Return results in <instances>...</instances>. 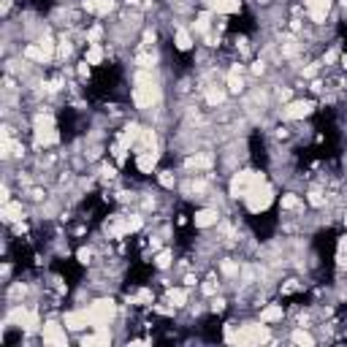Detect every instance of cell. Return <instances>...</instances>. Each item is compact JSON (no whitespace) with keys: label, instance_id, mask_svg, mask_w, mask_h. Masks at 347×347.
<instances>
[{"label":"cell","instance_id":"6da1fadb","mask_svg":"<svg viewBox=\"0 0 347 347\" xmlns=\"http://www.w3.org/2000/svg\"><path fill=\"white\" fill-rule=\"evenodd\" d=\"M160 100V84L149 71H138L133 79V103L138 109H152Z\"/></svg>","mask_w":347,"mask_h":347},{"label":"cell","instance_id":"7a4b0ae2","mask_svg":"<svg viewBox=\"0 0 347 347\" xmlns=\"http://www.w3.org/2000/svg\"><path fill=\"white\" fill-rule=\"evenodd\" d=\"M225 339L233 344H260L269 339V331L266 326H258V323H247V326H228L225 328Z\"/></svg>","mask_w":347,"mask_h":347},{"label":"cell","instance_id":"3957f363","mask_svg":"<svg viewBox=\"0 0 347 347\" xmlns=\"http://www.w3.org/2000/svg\"><path fill=\"white\" fill-rule=\"evenodd\" d=\"M244 201H247V209L252 215H260V212H266L274 203V190L269 182H260L258 187H252V190L244 195Z\"/></svg>","mask_w":347,"mask_h":347},{"label":"cell","instance_id":"277c9868","mask_svg":"<svg viewBox=\"0 0 347 347\" xmlns=\"http://www.w3.org/2000/svg\"><path fill=\"white\" fill-rule=\"evenodd\" d=\"M260 182H266V177L263 174H258V171H239L233 177V182H231V195L233 198H244L252 187H258Z\"/></svg>","mask_w":347,"mask_h":347},{"label":"cell","instance_id":"5b68a950","mask_svg":"<svg viewBox=\"0 0 347 347\" xmlns=\"http://www.w3.org/2000/svg\"><path fill=\"white\" fill-rule=\"evenodd\" d=\"M90 320H92V326H109V323L114 320V315H117V304L112 301V298H100V301H95L90 306Z\"/></svg>","mask_w":347,"mask_h":347},{"label":"cell","instance_id":"8992f818","mask_svg":"<svg viewBox=\"0 0 347 347\" xmlns=\"http://www.w3.org/2000/svg\"><path fill=\"white\" fill-rule=\"evenodd\" d=\"M36 141H38V147H52L60 141V133L54 130V120L49 114L36 120Z\"/></svg>","mask_w":347,"mask_h":347},{"label":"cell","instance_id":"52a82bcc","mask_svg":"<svg viewBox=\"0 0 347 347\" xmlns=\"http://www.w3.org/2000/svg\"><path fill=\"white\" fill-rule=\"evenodd\" d=\"M312 109H315L312 100H293V103L282 109V120H304V117L312 114Z\"/></svg>","mask_w":347,"mask_h":347},{"label":"cell","instance_id":"ba28073f","mask_svg":"<svg viewBox=\"0 0 347 347\" xmlns=\"http://www.w3.org/2000/svg\"><path fill=\"white\" fill-rule=\"evenodd\" d=\"M41 334H44L46 344H54V347H65L68 344V336H65V331H62L60 323H46Z\"/></svg>","mask_w":347,"mask_h":347},{"label":"cell","instance_id":"9c48e42d","mask_svg":"<svg viewBox=\"0 0 347 347\" xmlns=\"http://www.w3.org/2000/svg\"><path fill=\"white\" fill-rule=\"evenodd\" d=\"M87 326H92L90 312H87V309H79V312H68V315H65V328H71V331H84Z\"/></svg>","mask_w":347,"mask_h":347},{"label":"cell","instance_id":"30bf717a","mask_svg":"<svg viewBox=\"0 0 347 347\" xmlns=\"http://www.w3.org/2000/svg\"><path fill=\"white\" fill-rule=\"evenodd\" d=\"M304 6L309 9L312 22H326L328 9H331V0H304Z\"/></svg>","mask_w":347,"mask_h":347},{"label":"cell","instance_id":"8fae6325","mask_svg":"<svg viewBox=\"0 0 347 347\" xmlns=\"http://www.w3.org/2000/svg\"><path fill=\"white\" fill-rule=\"evenodd\" d=\"M136 165H138L141 174H152L155 165H157V152H155V149H144V152H138Z\"/></svg>","mask_w":347,"mask_h":347},{"label":"cell","instance_id":"7c38bea8","mask_svg":"<svg viewBox=\"0 0 347 347\" xmlns=\"http://www.w3.org/2000/svg\"><path fill=\"white\" fill-rule=\"evenodd\" d=\"M138 136H141V128H138L136 122H130L128 128L122 130V136H120V141H117V147H122L125 152H128V147H133V144H136V141H138Z\"/></svg>","mask_w":347,"mask_h":347},{"label":"cell","instance_id":"4fadbf2b","mask_svg":"<svg viewBox=\"0 0 347 347\" xmlns=\"http://www.w3.org/2000/svg\"><path fill=\"white\" fill-rule=\"evenodd\" d=\"M217 209H201V212H195V217H193V223L195 228H212V225H217Z\"/></svg>","mask_w":347,"mask_h":347},{"label":"cell","instance_id":"5bb4252c","mask_svg":"<svg viewBox=\"0 0 347 347\" xmlns=\"http://www.w3.org/2000/svg\"><path fill=\"white\" fill-rule=\"evenodd\" d=\"M209 6L217 14H236L241 9V0H209Z\"/></svg>","mask_w":347,"mask_h":347},{"label":"cell","instance_id":"9a60e30c","mask_svg":"<svg viewBox=\"0 0 347 347\" xmlns=\"http://www.w3.org/2000/svg\"><path fill=\"white\" fill-rule=\"evenodd\" d=\"M6 220V223H19L22 220V203L17 201H9V203H3V215H0Z\"/></svg>","mask_w":347,"mask_h":347},{"label":"cell","instance_id":"2e32d148","mask_svg":"<svg viewBox=\"0 0 347 347\" xmlns=\"http://www.w3.org/2000/svg\"><path fill=\"white\" fill-rule=\"evenodd\" d=\"M84 9L92 14H109L114 9V0H84Z\"/></svg>","mask_w":347,"mask_h":347},{"label":"cell","instance_id":"e0dca14e","mask_svg":"<svg viewBox=\"0 0 347 347\" xmlns=\"http://www.w3.org/2000/svg\"><path fill=\"white\" fill-rule=\"evenodd\" d=\"M228 90L241 92L244 90V79H241V65H233V71L228 74Z\"/></svg>","mask_w":347,"mask_h":347},{"label":"cell","instance_id":"ac0fdd59","mask_svg":"<svg viewBox=\"0 0 347 347\" xmlns=\"http://www.w3.org/2000/svg\"><path fill=\"white\" fill-rule=\"evenodd\" d=\"M282 306L280 304H271V306H266L263 312H260V323H280L282 320Z\"/></svg>","mask_w":347,"mask_h":347},{"label":"cell","instance_id":"d6986e66","mask_svg":"<svg viewBox=\"0 0 347 347\" xmlns=\"http://www.w3.org/2000/svg\"><path fill=\"white\" fill-rule=\"evenodd\" d=\"M138 141H141V147H144V149H155V147H157V136H155L152 128H141Z\"/></svg>","mask_w":347,"mask_h":347},{"label":"cell","instance_id":"ffe728a7","mask_svg":"<svg viewBox=\"0 0 347 347\" xmlns=\"http://www.w3.org/2000/svg\"><path fill=\"white\" fill-rule=\"evenodd\" d=\"M168 304L171 306H185L187 304V290H182V288L168 290Z\"/></svg>","mask_w":347,"mask_h":347},{"label":"cell","instance_id":"44dd1931","mask_svg":"<svg viewBox=\"0 0 347 347\" xmlns=\"http://www.w3.org/2000/svg\"><path fill=\"white\" fill-rule=\"evenodd\" d=\"M174 41H177V49H182V52H187L193 46V38L187 30H177V38H174Z\"/></svg>","mask_w":347,"mask_h":347},{"label":"cell","instance_id":"7402d4cb","mask_svg":"<svg viewBox=\"0 0 347 347\" xmlns=\"http://www.w3.org/2000/svg\"><path fill=\"white\" fill-rule=\"evenodd\" d=\"M25 57H27V60H36V62H46V57H44V49H41V44H30L27 49H25Z\"/></svg>","mask_w":347,"mask_h":347},{"label":"cell","instance_id":"603a6c76","mask_svg":"<svg viewBox=\"0 0 347 347\" xmlns=\"http://www.w3.org/2000/svg\"><path fill=\"white\" fill-rule=\"evenodd\" d=\"M209 165H212V157H206V155L187 157V168H209Z\"/></svg>","mask_w":347,"mask_h":347},{"label":"cell","instance_id":"cb8c5ba5","mask_svg":"<svg viewBox=\"0 0 347 347\" xmlns=\"http://www.w3.org/2000/svg\"><path fill=\"white\" fill-rule=\"evenodd\" d=\"M100 60H103V49H100L98 44H92L90 49H87V62H90V65H98Z\"/></svg>","mask_w":347,"mask_h":347},{"label":"cell","instance_id":"d4e9b609","mask_svg":"<svg viewBox=\"0 0 347 347\" xmlns=\"http://www.w3.org/2000/svg\"><path fill=\"white\" fill-rule=\"evenodd\" d=\"M136 62L141 65V71H149L155 65V52H141L138 57H136Z\"/></svg>","mask_w":347,"mask_h":347},{"label":"cell","instance_id":"484cf974","mask_svg":"<svg viewBox=\"0 0 347 347\" xmlns=\"http://www.w3.org/2000/svg\"><path fill=\"white\" fill-rule=\"evenodd\" d=\"M206 100H209L212 106H220V103H223V100H225V92L220 90V87H212V90L206 92Z\"/></svg>","mask_w":347,"mask_h":347},{"label":"cell","instance_id":"4316f807","mask_svg":"<svg viewBox=\"0 0 347 347\" xmlns=\"http://www.w3.org/2000/svg\"><path fill=\"white\" fill-rule=\"evenodd\" d=\"M293 342H296V344H306V347H312V344H315V336H312V334H306V331H293Z\"/></svg>","mask_w":347,"mask_h":347},{"label":"cell","instance_id":"83f0119b","mask_svg":"<svg viewBox=\"0 0 347 347\" xmlns=\"http://www.w3.org/2000/svg\"><path fill=\"white\" fill-rule=\"evenodd\" d=\"M282 209H301V201H298V195H282Z\"/></svg>","mask_w":347,"mask_h":347},{"label":"cell","instance_id":"f1b7e54d","mask_svg":"<svg viewBox=\"0 0 347 347\" xmlns=\"http://www.w3.org/2000/svg\"><path fill=\"white\" fill-rule=\"evenodd\" d=\"M141 225H144V220H141L138 215H136V217H128V220H125V231H128V233H133V231H138Z\"/></svg>","mask_w":347,"mask_h":347},{"label":"cell","instance_id":"f546056e","mask_svg":"<svg viewBox=\"0 0 347 347\" xmlns=\"http://www.w3.org/2000/svg\"><path fill=\"white\" fill-rule=\"evenodd\" d=\"M155 266H157V269H168V266H171V252L168 250L160 252V255L155 258Z\"/></svg>","mask_w":347,"mask_h":347},{"label":"cell","instance_id":"4dcf8cb0","mask_svg":"<svg viewBox=\"0 0 347 347\" xmlns=\"http://www.w3.org/2000/svg\"><path fill=\"white\" fill-rule=\"evenodd\" d=\"M223 274L236 277V274H239V263H236V260H223Z\"/></svg>","mask_w":347,"mask_h":347},{"label":"cell","instance_id":"1f68e13d","mask_svg":"<svg viewBox=\"0 0 347 347\" xmlns=\"http://www.w3.org/2000/svg\"><path fill=\"white\" fill-rule=\"evenodd\" d=\"M41 49H44V57L52 60V54H54V41H52V38H44V41H41Z\"/></svg>","mask_w":347,"mask_h":347},{"label":"cell","instance_id":"d6a6232c","mask_svg":"<svg viewBox=\"0 0 347 347\" xmlns=\"http://www.w3.org/2000/svg\"><path fill=\"white\" fill-rule=\"evenodd\" d=\"M174 182H177V179H174L171 171H160V185H163V187H168V190H171Z\"/></svg>","mask_w":347,"mask_h":347},{"label":"cell","instance_id":"836d02e7","mask_svg":"<svg viewBox=\"0 0 347 347\" xmlns=\"http://www.w3.org/2000/svg\"><path fill=\"white\" fill-rule=\"evenodd\" d=\"M195 30H198V33H206L209 30V14H201L198 22H195Z\"/></svg>","mask_w":347,"mask_h":347},{"label":"cell","instance_id":"e575fe53","mask_svg":"<svg viewBox=\"0 0 347 347\" xmlns=\"http://www.w3.org/2000/svg\"><path fill=\"white\" fill-rule=\"evenodd\" d=\"M339 263L347 266V236L342 239V244H339Z\"/></svg>","mask_w":347,"mask_h":347},{"label":"cell","instance_id":"d590c367","mask_svg":"<svg viewBox=\"0 0 347 347\" xmlns=\"http://www.w3.org/2000/svg\"><path fill=\"white\" fill-rule=\"evenodd\" d=\"M100 36H103V30H100V27H92L90 33H87V38H90V44H98V41H100Z\"/></svg>","mask_w":347,"mask_h":347},{"label":"cell","instance_id":"8d00e7d4","mask_svg":"<svg viewBox=\"0 0 347 347\" xmlns=\"http://www.w3.org/2000/svg\"><path fill=\"white\" fill-rule=\"evenodd\" d=\"M309 203H312V206H323V203H326V198H323V195L320 193H309Z\"/></svg>","mask_w":347,"mask_h":347},{"label":"cell","instance_id":"74e56055","mask_svg":"<svg viewBox=\"0 0 347 347\" xmlns=\"http://www.w3.org/2000/svg\"><path fill=\"white\" fill-rule=\"evenodd\" d=\"M76 258H79V263H90V258H92V255H90V250H79V252H76Z\"/></svg>","mask_w":347,"mask_h":347},{"label":"cell","instance_id":"f35d334b","mask_svg":"<svg viewBox=\"0 0 347 347\" xmlns=\"http://www.w3.org/2000/svg\"><path fill=\"white\" fill-rule=\"evenodd\" d=\"M225 309V301L223 298H215V301H212V312H223Z\"/></svg>","mask_w":347,"mask_h":347},{"label":"cell","instance_id":"ab89813d","mask_svg":"<svg viewBox=\"0 0 347 347\" xmlns=\"http://www.w3.org/2000/svg\"><path fill=\"white\" fill-rule=\"evenodd\" d=\"M11 296H14V298L25 296V285H14V288H11Z\"/></svg>","mask_w":347,"mask_h":347},{"label":"cell","instance_id":"60d3db41","mask_svg":"<svg viewBox=\"0 0 347 347\" xmlns=\"http://www.w3.org/2000/svg\"><path fill=\"white\" fill-rule=\"evenodd\" d=\"M68 54H71V44L62 41V44H60V57H68Z\"/></svg>","mask_w":347,"mask_h":347},{"label":"cell","instance_id":"b9f144b4","mask_svg":"<svg viewBox=\"0 0 347 347\" xmlns=\"http://www.w3.org/2000/svg\"><path fill=\"white\" fill-rule=\"evenodd\" d=\"M82 344H84V347H92V344H98V334H95V336H84V339H82Z\"/></svg>","mask_w":347,"mask_h":347},{"label":"cell","instance_id":"7bdbcfd3","mask_svg":"<svg viewBox=\"0 0 347 347\" xmlns=\"http://www.w3.org/2000/svg\"><path fill=\"white\" fill-rule=\"evenodd\" d=\"M0 198H3V203H9V201H11V190H9L6 185H3V190H0Z\"/></svg>","mask_w":347,"mask_h":347},{"label":"cell","instance_id":"ee69618b","mask_svg":"<svg viewBox=\"0 0 347 347\" xmlns=\"http://www.w3.org/2000/svg\"><path fill=\"white\" fill-rule=\"evenodd\" d=\"M215 290H217V285H215V282H206V285H203V293H206V296H212V293H215Z\"/></svg>","mask_w":347,"mask_h":347},{"label":"cell","instance_id":"f6af8a7d","mask_svg":"<svg viewBox=\"0 0 347 347\" xmlns=\"http://www.w3.org/2000/svg\"><path fill=\"white\" fill-rule=\"evenodd\" d=\"M263 68H266L263 62H252V74H258V76H260V74H263Z\"/></svg>","mask_w":347,"mask_h":347},{"label":"cell","instance_id":"bcb514c9","mask_svg":"<svg viewBox=\"0 0 347 347\" xmlns=\"http://www.w3.org/2000/svg\"><path fill=\"white\" fill-rule=\"evenodd\" d=\"M293 290H298V285H296V282H288V285L282 288V293H293Z\"/></svg>","mask_w":347,"mask_h":347},{"label":"cell","instance_id":"7dc6e473","mask_svg":"<svg viewBox=\"0 0 347 347\" xmlns=\"http://www.w3.org/2000/svg\"><path fill=\"white\" fill-rule=\"evenodd\" d=\"M336 57H339V54H336V52H328V54H326V62H334Z\"/></svg>","mask_w":347,"mask_h":347},{"label":"cell","instance_id":"c3c4849f","mask_svg":"<svg viewBox=\"0 0 347 347\" xmlns=\"http://www.w3.org/2000/svg\"><path fill=\"white\" fill-rule=\"evenodd\" d=\"M315 71H318V65H309V68L304 71V76H315Z\"/></svg>","mask_w":347,"mask_h":347},{"label":"cell","instance_id":"681fc988","mask_svg":"<svg viewBox=\"0 0 347 347\" xmlns=\"http://www.w3.org/2000/svg\"><path fill=\"white\" fill-rule=\"evenodd\" d=\"M342 65L347 68V54H342Z\"/></svg>","mask_w":347,"mask_h":347},{"label":"cell","instance_id":"f907efd6","mask_svg":"<svg viewBox=\"0 0 347 347\" xmlns=\"http://www.w3.org/2000/svg\"><path fill=\"white\" fill-rule=\"evenodd\" d=\"M128 3H130V6H136V3H138V0H128Z\"/></svg>","mask_w":347,"mask_h":347},{"label":"cell","instance_id":"816d5d0a","mask_svg":"<svg viewBox=\"0 0 347 347\" xmlns=\"http://www.w3.org/2000/svg\"><path fill=\"white\" fill-rule=\"evenodd\" d=\"M344 223H347V212H344Z\"/></svg>","mask_w":347,"mask_h":347}]
</instances>
